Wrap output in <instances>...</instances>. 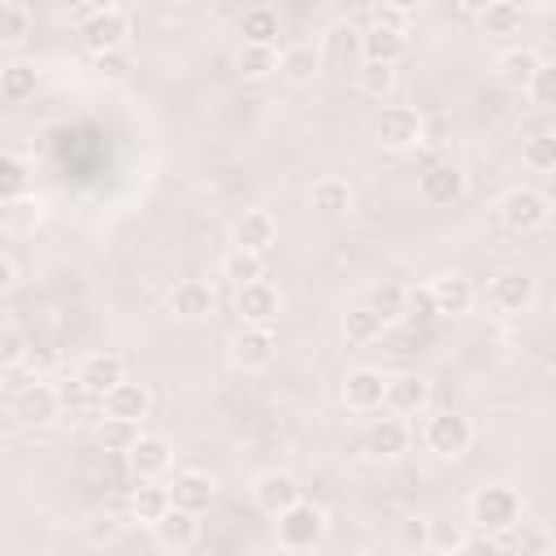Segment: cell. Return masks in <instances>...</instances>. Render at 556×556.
I'll list each match as a JSON object with an SVG mask.
<instances>
[{"label": "cell", "instance_id": "33", "mask_svg": "<svg viewBox=\"0 0 556 556\" xmlns=\"http://www.w3.org/2000/svg\"><path fill=\"white\" fill-rule=\"evenodd\" d=\"M278 74L287 83H308L317 74V48L313 43H291L278 52Z\"/></svg>", "mask_w": 556, "mask_h": 556}, {"label": "cell", "instance_id": "6", "mask_svg": "<svg viewBox=\"0 0 556 556\" xmlns=\"http://www.w3.org/2000/svg\"><path fill=\"white\" fill-rule=\"evenodd\" d=\"M78 39H83V48H87L91 56L117 52V48H126V39H130V13H126L122 4H100V9L78 26Z\"/></svg>", "mask_w": 556, "mask_h": 556}, {"label": "cell", "instance_id": "38", "mask_svg": "<svg viewBox=\"0 0 556 556\" xmlns=\"http://www.w3.org/2000/svg\"><path fill=\"white\" fill-rule=\"evenodd\" d=\"M278 70V48H256V43H243L239 48V74L243 78H269Z\"/></svg>", "mask_w": 556, "mask_h": 556}, {"label": "cell", "instance_id": "22", "mask_svg": "<svg viewBox=\"0 0 556 556\" xmlns=\"http://www.w3.org/2000/svg\"><path fill=\"white\" fill-rule=\"evenodd\" d=\"M13 413L26 421V426H52L61 417V404H56V391L52 382H26L13 400Z\"/></svg>", "mask_w": 556, "mask_h": 556}, {"label": "cell", "instance_id": "35", "mask_svg": "<svg viewBox=\"0 0 556 556\" xmlns=\"http://www.w3.org/2000/svg\"><path fill=\"white\" fill-rule=\"evenodd\" d=\"M139 434H143V426H139V421L100 417V426H96V439H100V447H104V452H130V447L139 443Z\"/></svg>", "mask_w": 556, "mask_h": 556}, {"label": "cell", "instance_id": "2", "mask_svg": "<svg viewBox=\"0 0 556 556\" xmlns=\"http://www.w3.org/2000/svg\"><path fill=\"white\" fill-rule=\"evenodd\" d=\"M495 213H500V226H504V230H513V235H539V230L552 222V200H547L539 187L517 182V187H508V191L500 195Z\"/></svg>", "mask_w": 556, "mask_h": 556}, {"label": "cell", "instance_id": "40", "mask_svg": "<svg viewBox=\"0 0 556 556\" xmlns=\"http://www.w3.org/2000/svg\"><path fill=\"white\" fill-rule=\"evenodd\" d=\"M91 65H96V74H100L104 83H126L130 70H135V56H130V48H117V52H100V56H91Z\"/></svg>", "mask_w": 556, "mask_h": 556}, {"label": "cell", "instance_id": "39", "mask_svg": "<svg viewBox=\"0 0 556 556\" xmlns=\"http://www.w3.org/2000/svg\"><path fill=\"white\" fill-rule=\"evenodd\" d=\"M26 187H30L26 165H22L17 156L0 152V204H9V200H17V195H26Z\"/></svg>", "mask_w": 556, "mask_h": 556}, {"label": "cell", "instance_id": "16", "mask_svg": "<svg viewBox=\"0 0 556 556\" xmlns=\"http://www.w3.org/2000/svg\"><path fill=\"white\" fill-rule=\"evenodd\" d=\"M426 291H430L439 317H460V313L473 308V282H469L465 274H456V269L434 274V278L426 282Z\"/></svg>", "mask_w": 556, "mask_h": 556}, {"label": "cell", "instance_id": "31", "mask_svg": "<svg viewBox=\"0 0 556 556\" xmlns=\"http://www.w3.org/2000/svg\"><path fill=\"white\" fill-rule=\"evenodd\" d=\"M35 17L22 0H0V48H22Z\"/></svg>", "mask_w": 556, "mask_h": 556}, {"label": "cell", "instance_id": "13", "mask_svg": "<svg viewBox=\"0 0 556 556\" xmlns=\"http://www.w3.org/2000/svg\"><path fill=\"white\" fill-rule=\"evenodd\" d=\"M382 408H391V417H421L430 408V382L421 374H391L387 378V395Z\"/></svg>", "mask_w": 556, "mask_h": 556}, {"label": "cell", "instance_id": "41", "mask_svg": "<svg viewBox=\"0 0 556 556\" xmlns=\"http://www.w3.org/2000/svg\"><path fill=\"white\" fill-rule=\"evenodd\" d=\"M52 391H56L61 417H65V413H83V408L96 400V395H91V391L78 382V374H74V378H56V382H52ZM96 404H100V400H96Z\"/></svg>", "mask_w": 556, "mask_h": 556}, {"label": "cell", "instance_id": "9", "mask_svg": "<svg viewBox=\"0 0 556 556\" xmlns=\"http://www.w3.org/2000/svg\"><path fill=\"white\" fill-rule=\"evenodd\" d=\"M534 295H539V287H534V278H530L526 269H500V274L491 278V287H486L491 308L504 313V317H521V313H530Z\"/></svg>", "mask_w": 556, "mask_h": 556}, {"label": "cell", "instance_id": "32", "mask_svg": "<svg viewBox=\"0 0 556 556\" xmlns=\"http://www.w3.org/2000/svg\"><path fill=\"white\" fill-rule=\"evenodd\" d=\"M222 274H226V278L235 282V291H239V287H248V282L269 278V265H265V256H256V252H239V248H230L226 261H222Z\"/></svg>", "mask_w": 556, "mask_h": 556}, {"label": "cell", "instance_id": "46", "mask_svg": "<svg viewBox=\"0 0 556 556\" xmlns=\"http://www.w3.org/2000/svg\"><path fill=\"white\" fill-rule=\"evenodd\" d=\"M395 534H400V547H404V552H426V547H430V539H434L426 517H404Z\"/></svg>", "mask_w": 556, "mask_h": 556}, {"label": "cell", "instance_id": "20", "mask_svg": "<svg viewBox=\"0 0 556 556\" xmlns=\"http://www.w3.org/2000/svg\"><path fill=\"white\" fill-rule=\"evenodd\" d=\"M152 408V391L143 382L122 378L113 391L100 395V417H117V421H143Z\"/></svg>", "mask_w": 556, "mask_h": 556}, {"label": "cell", "instance_id": "8", "mask_svg": "<svg viewBox=\"0 0 556 556\" xmlns=\"http://www.w3.org/2000/svg\"><path fill=\"white\" fill-rule=\"evenodd\" d=\"M465 187H469V178H465V169H460L456 161H430V165L421 169V178H417V195H421L430 208L456 204V200L465 195Z\"/></svg>", "mask_w": 556, "mask_h": 556}, {"label": "cell", "instance_id": "36", "mask_svg": "<svg viewBox=\"0 0 556 556\" xmlns=\"http://www.w3.org/2000/svg\"><path fill=\"white\" fill-rule=\"evenodd\" d=\"M339 330H343V339H348V343L365 348V343L382 339V330H387V326H382V321L361 304V308H348V313H343V326H339Z\"/></svg>", "mask_w": 556, "mask_h": 556}, {"label": "cell", "instance_id": "42", "mask_svg": "<svg viewBox=\"0 0 556 556\" xmlns=\"http://www.w3.org/2000/svg\"><path fill=\"white\" fill-rule=\"evenodd\" d=\"M413 4H374L369 9V26H382V30H400L408 35V22H413Z\"/></svg>", "mask_w": 556, "mask_h": 556}, {"label": "cell", "instance_id": "25", "mask_svg": "<svg viewBox=\"0 0 556 556\" xmlns=\"http://www.w3.org/2000/svg\"><path fill=\"white\" fill-rule=\"evenodd\" d=\"M469 13L478 17V30L491 35V39L517 35L521 22H526V9H521L517 0H486V4H478V9H469Z\"/></svg>", "mask_w": 556, "mask_h": 556}, {"label": "cell", "instance_id": "43", "mask_svg": "<svg viewBox=\"0 0 556 556\" xmlns=\"http://www.w3.org/2000/svg\"><path fill=\"white\" fill-rule=\"evenodd\" d=\"M356 83H361L365 96H378V100H382V96L395 87V70H391V65H365V61H361Z\"/></svg>", "mask_w": 556, "mask_h": 556}, {"label": "cell", "instance_id": "3", "mask_svg": "<svg viewBox=\"0 0 556 556\" xmlns=\"http://www.w3.org/2000/svg\"><path fill=\"white\" fill-rule=\"evenodd\" d=\"M274 539L282 552H308L326 539V508H317L313 500L291 504L287 513L274 517Z\"/></svg>", "mask_w": 556, "mask_h": 556}, {"label": "cell", "instance_id": "17", "mask_svg": "<svg viewBox=\"0 0 556 556\" xmlns=\"http://www.w3.org/2000/svg\"><path fill=\"white\" fill-rule=\"evenodd\" d=\"M126 460H130V469H135V482H156L161 473H169V465H174V447H169V439L165 434H139V443L126 452Z\"/></svg>", "mask_w": 556, "mask_h": 556}, {"label": "cell", "instance_id": "5", "mask_svg": "<svg viewBox=\"0 0 556 556\" xmlns=\"http://www.w3.org/2000/svg\"><path fill=\"white\" fill-rule=\"evenodd\" d=\"M421 443H426V452H434L443 460H456V456H465L473 447V421L460 417V413H452V408H439V413L426 417Z\"/></svg>", "mask_w": 556, "mask_h": 556}, {"label": "cell", "instance_id": "28", "mask_svg": "<svg viewBox=\"0 0 556 556\" xmlns=\"http://www.w3.org/2000/svg\"><path fill=\"white\" fill-rule=\"evenodd\" d=\"M152 534H156L161 547L182 552V547H191V543L200 539V517H195V513H182V508H169V513L152 526Z\"/></svg>", "mask_w": 556, "mask_h": 556}, {"label": "cell", "instance_id": "49", "mask_svg": "<svg viewBox=\"0 0 556 556\" xmlns=\"http://www.w3.org/2000/svg\"><path fill=\"white\" fill-rule=\"evenodd\" d=\"M13 287H17V265H13V261L0 252V295H9Z\"/></svg>", "mask_w": 556, "mask_h": 556}, {"label": "cell", "instance_id": "27", "mask_svg": "<svg viewBox=\"0 0 556 556\" xmlns=\"http://www.w3.org/2000/svg\"><path fill=\"white\" fill-rule=\"evenodd\" d=\"M308 200H313V208H317L321 217H343V213L352 208L356 191H352V182H348V178H339V174H326V178H317V182H313Z\"/></svg>", "mask_w": 556, "mask_h": 556}, {"label": "cell", "instance_id": "47", "mask_svg": "<svg viewBox=\"0 0 556 556\" xmlns=\"http://www.w3.org/2000/svg\"><path fill=\"white\" fill-rule=\"evenodd\" d=\"M56 369V352L52 348H26L22 352V374H26V382H43V374H52Z\"/></svg>", "mask_w": 556, "mask_h": 556}, {"label": "cell", "instance_id": "48", "mask_svg": "<svg viewBox=\"0 0 556 556\" xmlns=\"http://www.w3.org/2000/svg\"><path fill=\"white\" fill-rule=\"evenodd\" d=\"M460 556H513V552H508V543H504L500 534H478V530H473V534L460 543Z\"/></svg>", "mask_w": 556, "mask_h": 556}, {"label": "cell", "instance_id": "44", "mask_svg": "<svg viewBox=\"0 0 556 556\" xmlns=\"http://www.w3.org/2000/svg\"><path fill=\"white\" fill-rule=\"evenodd\" d=\"M526 96H530V104H539V109H552V104H556V65H552V61L539 65V74L530 78Z\"/></svg>", "mask_w": 556, "mask_h": 556}, {"label": "cell", "instance_id": "15", "mask_svg": "<svg viewBox=\"0 0 556 556\" xmlns=\"http://www.w3.org/2000/svg\"><path fill=\"white\" fill-rule=\"evenodd\" d=\"M230 243H235L239 252H256V256H265V252L278 243V222H274L265 208H248V213L235 217V226H230Z\"/></svg>", "mask_w": 556, "mask_h": 556}, {"label": "cell", "instance_id": "26", "mask_svg": "<svg viewBox=\"0 0 556 556\" xmlns=\"http://www.w3.org/2000/svg\"><path fill=\"white\" fill-rule=\"evenodd\" d=\"M239 35L243 43H256V48H278V35H282V17L274 4H252L243 9L239 17Z\"/></svg>", "mask_w": 556, "mask_h": 556}, {"label": "cell", "instance_id": "21", "mask_svg": "<svg viewBox=\"0 0 556 556\" xmlns=\"http://www.w3.org/2000/svg\"><path fill=\"white\" fill-rule=\"evenodd\" d=\"M126 378V361L117 356V352H87L83 361H78V382L100 400L104 391H113L117 382Z\"/></svg>", "mask_w": 556, "mask_h": 556}, {"label": "cell", "instance_id": "23", "mask_svg": "<svg viewBox=\"0 0 556 556\" xmlns=\"http://www.w3.org/2000/svg\"><path fill=\"white\" fill-rule=\"evenodd\" d=\"M404 52H408V35H400V30H382V26H369V30H361V61L365 65H400L404 61Z\"/></svg>", "mask_w": 556, "mask_h": 556}, {"label": "cell", "instance_id": "37", "mask_svg": "<svg viewBox=\"0 0 556 556\" xmlns=\"http://www.w3.org/2000/svg\"><path fill=\"white\" fill-rule=\"evenodd\" d=\"M521 161H526L534 174H552V169H556V135H547V130L530 135V139L521 143Z\"/></svg>", "mask_w": 556, "mask_h": 556}, {"label": "cell", "instance_id": "19", "mask_svg": "<svg viewBox=\"0 0 556 556\" xmlns=\"http://www.w3.org/2000/svg\"><path fill=\"white\" fill-rule=\"evenodd\" d=\"M213 308H217V291H213L204 278H182V282H174V291H169V313H174L178 321H204V317H213Z\"/></svg>", "mask_w": 556, "mask_h": 556}, {"label": "cell", "instance_id": "29", "mask_svg": "<svg viewBox=\"0 0 556 556\" xmlns=\"http://www.w3.org/2000/svg\"><path fill=\"white\" fill-rule=\"evenodd\" d=\"M39 91V65L35 61H9L0 65V100L4 104H26Z\"/></svg>", "mask_w": 556, "mask_h": 556}, {"label": "cell", "instance_id": "1", "mask_svg": "<svg viewBox=\"0 0 556 556\" xmlns=\"http://www.w3.org/2000/svg\"><path fill=\"white\" fill-rule=\"evenodd\" d=\"M469 521L478 534H508L521 526V495L504 482H486L469 495Z\"/></svg>", "mask_w": 556, "mask_h": 556}, {"label": "cell", "instance_id": "7", "mask_svg": "<svg viewBox=\"0 0 556 556\" xmlns=\"http://www.w3.org/2000/svg\"><path fill=\"white\" fill-rule=\"evenodd\" d=\"M226 356L235 369L243 374H256V369H269L274 356H278V334L274 326H239L226 343Z\"/></svg>", "mask_w": 556, "mask_h": 556}, {"label": "cell", "instance_id": "14", "mask_svg": "<svg viewBox=\"0 0 556 556\" xmlns=\"http://www.w3.org/2000/svg\"><path fill=\"white\" fill-rule=\"evenodd\" d=\"M339 395H343V404H348L352 413H378V408H382V395H387V374H382V369H369V365L348 369Z\"/></svg>", "mask_w": 556, "mask_h": 556}, {"label": "cell", "instance_id": "12", "mask_svg": "<svg viewBox=\"0 0 556 556\" xmlns=\"http://www.w3.org/2000/svg\"><path fill=\"white\" fill-rule=\"evenodd\" d=\"M235 308H239V321L243 326H274L278 313H282V291L261 278V282H248L235 291Z\"/></svg>", "mask_w": 556, "mask_h": 556}, {"label": "cell", "instance_id": "24", "mask_svg": "<svg viewBox=\"0 0 556 556\" xmlns=\"http://www.w3.org/2000/svg\"><path fill=\"white\" fill-rule=\"evenodd\" d=\"M404 447H408V426L400 417H374L365 426V452L369 456L395 460V456H404Z\"/></svg>", "mask_w": 556, "mask_h": 556}, {"label": "cell", "instance_id": "30", "mask_svg": "<svg viewBox=\"0 0 556 556\" xmlns=\"http://www.w3.org/2000/svg\"><path fill=\"white\" fill-rule=\"evenodd\" d=\"M169 508H174L169 504V486H161V482H135L130 486V517L139 526H156Z\"/></svg>", "mask_w": 556, "mask_h": 556}, {"label": "cell", "instance_id": "18", "mask_svg": "<svg viewBox=\"0 0 556 556\" xmlns=\"http://www.w3.org/2000/svg\"><path fill=\"white\" fill-rule=\"evenodd\" d=\"M543 61H547V56H543L534 43H513V48H504V52L495 56V78H500L504 87H513V91H526Z\"/></svg>", "mask_w": 556, "mask_h": 556}, {"label": "cell", "instance_id": "34", "mask_svg": "<svg viewBox=\"0 0 556 556\" xmlns=\"http://www.w3.org/2000/svg\"><path fill=\"white\" fill-rule=\"evenodd\" d=\"M404 291L408 287H400V282H374L369 287V313L382 321V326H391V321H400L404 317Z\"/></svg>", "mask_w": 556, "mask_h": 556}, {"label": "cell", "instance_id": "10", "mask_svg": "<svg viewBox=\"0 0 556 556\" xmlns=\"http://www.w3.org/2000/svg\"><path fill=\"white\" fill-rule=\"evenodd\" d=\"M300 500H304V495H300V478H295L291 469H265V473L252 478V504H256L261 513H269V517L287 513V508L300 504Z\"/></svg>", "mask_w": 556, "mask_h": 556}, {"label": "cell", "instance_id": "4", "mask_svg": "<svg viewBox=\"0 0 556 556\" xmlns=\"http://www.w3.org/2000/svg\"><path fill=\"white\" fill-rule=\"evenodd\" d=\"M374 139H378V148H387V152H413V148H421V139H426V117H421L413 104H387V109L374 117Z\"/></svg>", "mask_w": 556, "mask_h": 556}, {"label": "cell", "instance_id": "11", "mask_svg": "<svg viewBox=\"0 0 556 556\" xmlns=\"http://www.w3.org/2000/svg\"><path fill=\"white\" fill-rule=\"evenodd\" d=\"M213 500H217V478H213L208 469L187 465V469L174 473V482H169V504H174V508L200 517V513H208Z\"/></svg>", "mask_w": 556, "mask_h": 556}, {"label": "cell", "instance_id": "45", "mask_svg": "<svg viewBox=\"0 0 556 556\" xmlns=\"http://www.w3.org/2000/svg\"><path fill=\"white\" fill-rule=\"evenodd\" d=\"M404 317H408L413 326H430V321H439L434 300H430L426 287H408V291H404Z\"/></svg>", "mask_w": 556, "mask_h": 556}]
</instances>
